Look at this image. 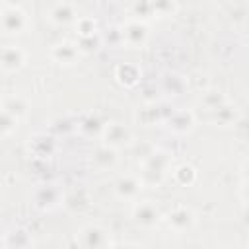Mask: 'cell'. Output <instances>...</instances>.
<instances>
[{"label":"cell","mask_w":249,"mask_h":249,"mask_svg":"<svg viewBox=\"0 0 249 249\" xmlns=\"http://www.w3.org/2000/svg\"><path fill=\"white\" fill-rule=\"evenodd\" d=\"M27 25V19H25V14L18 8V6H4V12H2V27L8 35H18L25 29Z\"/></svg>","instance_id":"obj_1"},{"label":"cell","mask_w":249,"mask_h":249,"mask_svg":"<svg viewBox=\"0 0 249 249\" xmlns=\"http://www.w3.org/2000/svg\"><path fill=\"white\" fill-rule=\"evenodd\" d=\"M132 218H134L136 224H140L144 228H150V226H154L160 220V208L152 200L138 202L134 206V210H132Z\"/></svg>","instance_id":"obj_2"},{"label":"cell","mask_w":249,"mask_h":249,"mask_svg":"<svg viewBox=\"0 0 249 249\" xmlns=\"http://www.w3.org/2000/svg\"><path fill=\"white\" fill-rule=\"evenodd\" d=\"M165 220H167V226H169V228H173L175 231H183V230H189V228L193 226L195 214H193L191 208L179 204V206H175V208L167 214Z\"/></svg>","instance_id":"obj_3"},{"label":"cell","mask_w":249,"mask_h":249,"mask_svg":"<svg viewBox=\"0 0 249 249\" xmlns=\"http://www.w3.org/2000/svg\"><path fill=\"white\" fill-rule=\"evenodd\" d=\"M80 245H86V247H103V245H109V233L99 228V226H86L84 230H80Z\"/></svg>","instance_id":"obj_4"},{"label":"cell","mask_w":249,"mask_h":249,"mask_svg":"<svg viewBox=\"0 0 249 249\" xmlns=\"http://www.w3.org/2000/svg\"><path fill=\"white\" fill-rule=\"evenodd\" d=\"M25 64V53L19 47L8 45L2 51V70L4 72H16Z\"/></svg>","instance_id":"obj_5"},{"label":"cell","mask_w":249,"mask_h":249,"mask_svg":"<svg viewBox=\"0 0 249 249\" xmlns=\"http://www.w3.org/2000/svg\"><path fill=\"white\" fill-rule=\"evenodd\" d=\"M76 18V12H74V6L68 4V2H58L56 6H53L47 14V19L53 23V25H66L70 21H74Z\"/></svg>","instance_id":"obj_6"},{"label":"cell","mask_w":249,"mask_h":249,"mask_svg":"<svg viewBox=\"0 0 249 249\" xmlns=\"http://www.w3.org/2000/svg\"><path fill=\"white\" fill-rule=\"evenodd\" d=\"M78 56V47L72 43H58L51 49V58L58 64H74Z\"/></svg>","instance_id":"obj_7"},{"label":"cell","mask_w":249,"mask_h":249,"mask_svg":"<svg viewBox=\"0 0 249 249\" xmlns=\"http://www.w3.org/2000/svg\"><path fill=\"white\" fill-rule=\"evenodd\" d=\"M123 39L128 47L136 49V47L144 45V41H146V27L138 21H130L123 31Z\"/></svg>","instance_id":"obj_8"},{"label":"cell","mask_w":249,"mask_h":249,"mask_svg":"<svg viewBox=\"0 0 249 249\" xmlns=\"http://www.w3.org/2000/svg\"><path fill=\"white\" fill-rule=\"evenodd\" d=\"M103 138H105V142L109 144V148H119V146H123V144H126V142H128L130 132H128L123 124L113 123V124H109V126L105 128Z\"/></svg>","instance_id":"obj_9"},{"label":"cell","mask_w":249,"mask_h":249,"mask_svg":"<svg viewBox=\"0 0 249 249\" xmlns=\"http://www.w3.org/2000/svg\"><path fill=\"white\" fill-rule=\"evenodd\" d=\"M140 189H142V181L140 179H136V177H130V175H126V177H121L119 181H117V185H115V191H117V195L121 196V198H134L138 193H140Z\"/></svg>","instance_id":"obj_10"},{"label":"cell","mask_w":249,"mask_h":249,"mask_svg":"<svg viewBox=\"0 0 249 249\" xmlns=\"http://www.w3.org/2000/svg\"><path fill=\"white\" fill-rule=\"evenodd\" d=\"M76 29L82 35V39H88V37H93L95 35L97 25H95V19H91V18H80L76 21Z\"/></svg>","instance_id":"obj_11"},{"label":"cell","mask_w":249,"mask_h":249,"mask_svg":"<svg viewBox=\"0 0 249 249\" xmlns=\"http://www.w3.org/2000/svg\"><path fill=\"white\" fill-rule=\"evenodd\" d=\"M152 8H154V12H156L160 18H167V16L173 14L175 2H173V0H154V2H152Z\"/></svg>","instance_id":"obj_12"},{"label":"cell","mask_w":249,"mask_h":249,"mask_svg":"<svg viewBox=\"0 0 249 249\" xmlns=\"http://www.w3.org/2000/svg\"><path fill=\"white\" fill-rule=\"evenodd\" d=\"M241 196L249 202V183H245V185H243V189H241Z\"/></svg>","instance_id":"obj_13"}]
</instances>
